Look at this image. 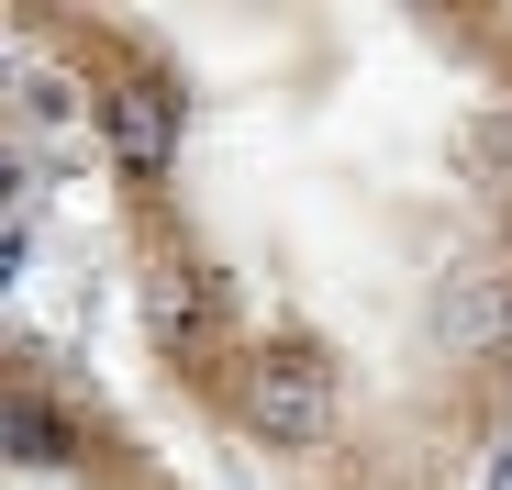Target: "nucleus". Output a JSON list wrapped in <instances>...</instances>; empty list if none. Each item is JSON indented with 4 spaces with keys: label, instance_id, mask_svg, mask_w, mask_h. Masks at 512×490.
<instances>
[{
    "label": "nucleus",
    "instance_id": "nucleus-3",
    "mask_svg": "<svg viewBox=\"0 0 512 490\" xmlns=\"http://www.w3.org/2000/svg\"><path fill=\"white\" fill-rule=\"evenodd\" d=\"M0 446H12V468H67V457H78L67 424H56V401H34V390L0 401Z\"/></svg>",
    "mask_w": 512,
    "mask_h": 490
},
{
    "label": "nucleus",
    "instance_id": "nucleus-4",
    "mask_svg": "<svg viewBox=\"0 0 512 490\" xmlns=\"http://www.w3.org/2000/svg\"><path fill=\"white\" fill-rule=\"evenodd\" d=\"M490 490H512V457H501V479H490Z\"/></svg>",
    "mask_w": 512,
    "mask_h": 490
},
{
    "label": "nucleus",
    "instance_id": "nucleus-2",
    "mask_svg": "<svg viewBox=\"0 0 512 490\" xmlns=\"http://www.w3.org/2000/svg\"><path fill=\"white\" fill-rule=\"evenodd\" d=\"M101 123H112V145L134 156V168H156V156L179 145V101H167V90H112Z\"/></svg>",
    "mask_w": 512,
    "mask_h": 490
},
{
    "label": "nucleus",
    "instance_id": "nucleus-1",
    "mask_svg": "<svg viewBox=\"0 0 512 490\" xmlns=\"http://www.w3.org/2000/svg\"><path fill=\"white\" fill-rule=\"evenodd\" d=\"M245 424L268 435V446L334 435V368H323V357H256V368H245Z\"/></svg>",
    "mask_w": 512,
    "mask_h": 490
}]
</instances>
